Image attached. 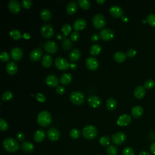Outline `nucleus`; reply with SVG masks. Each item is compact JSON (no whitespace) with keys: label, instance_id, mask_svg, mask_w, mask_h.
Masks as SVG:
<instances>
[{"label":"nucleus","instance_id":"obj_1","mask_svg":"<svg viewBox=\"0 0 155 155\" xmlns=\"http://www.w3.org/2000/svg\"><path fill=\"white\" fill-rule=\"evenodd\" d=\"M51 120L52 118L50 113L46 110L40 111L37 116V122L42 127H46L50 125Z\"/></svg>","mask_w":155,"mask_h":155},{"label":"nucleus","instance_id":"obj_2","mask_svg":"<svg viewBox=\"0 0 155 155\" xmlns=\"http://www.w3.org/2000/svg\"><path fill=\"white\" fill-rule=\"evenodd\" d=\"M2 145L4 148L9 153L15 152L19 148L18 142L12 137L5 138L2 142Z\"/></svg>","mask_w":155,"mask_h":155},{"label":"nucleus","instance_id":"obj_3","mask_svg":"<svg viewBox=\"0 0 155 155\" xmlns=\"http://www.w3.org/2000/svg\"><path fill=\"white\" fill-rule=\"evenodd\" d=\"M97 134V130L96 128L92 125H88L82 129L83 136L88 140L94 139Z\"/></svg>","mask_w":155,"mask_h":155},{"label":"nucleus","instance_id":"obj_4","mask_svg":"<svg viewBox=\"0 0 155 155\" xmlns=\"http://www.w3.org/2000/svg\"><path fill=\"white\" fill-rule=\"evenodd\" d=\"M69 98L70 101L75 105H81L85 101V96L80 91H72Z\"/></svg>","mask_w":155,"mask_h":155},{"label":"nucleus","instance_id":"obj_5","mask_svg":"<svg viewBox=\"0 0 155 155\" xmlns=\"http://www.w3.org/2000/svg\"><path fill=\"white\" fill-rule=\"evenodd\" d=\"M93 25L97 29L102 28L106 24V20L103 15L101 13H97L94 15L92 19Z\"/></svg>","mask_w":155,"mask_h":155},{"label":"nucleus","instance_id":"obj_6","mask_svg":"<svg viewBox=\"0 0 155 155\" xmlns=\"http://www.w3.org/2000/svg\"><path fill=\"white\" fill-rule=\"evenodd\" d=\"M41 33L45 38H50L54 34V29L50 24H44L41 28Z\"/></svg>","mask_w":155,"mask_h":155},{"label":"nucleus","instance_id":"obj_7","mask_svg":"<svg viewBox=\"0 0 155 155\" xmlns=\"http://www.w3.org/2000/svg\"><path fill=\"white\" fill-rule=\"evenodd\" d=\"M55 66L59 70H67L70 67V64L67 59L63 57H57L54 60Z\"/></svg>","mask_w":155,"mask_h":155},{"label":"nucleus","instance_id":"obj_8","mask_svg":"<svg viewBox=\"0 0 155 155\" xmlns=\"http://www.w3.org/2000/svg\"><path fill=\"white\" fill-rule=\"evenodd\" d=\"M111 140L113 143L115 145H121L126 140V135L124 133L119 131L111 136Z\"/></svg>","mask_w":155,"mask_h":155},{"label":"nucleus","instance_id":"obj_9","mask_svg":"<svg viewBox=\"0 0 155 155\" xmlns=\"http://www.w3.org/2000/svg\"><path fill=\"white\" fill-rule=\"evenodd\" d=\"M99 36L104 41H110L113 39L114 33L111 29L105 28L101 30Z\"/></svg>","mask_w":155,"mask_h":155},{"label":"nucleus","instance_id":"obj_10","mask_svg":"<svg viewBox=\"0 0 155 155\" xmlns=\"http://www.w3.org/2000/svg\"><path fill=\"white\" fill-rule=\"evenodd\" d=\"M86 67L90 70H96L99 66L97 59L93 56H89L85 61Z\"/></svg>","mask_w":155,"mask_h":155},{"label":"nucleus","instance_id":"obj_11","mask_svg":"<svg viewBox=\"0 0 155 155\" xmlns=\"http://www.w3.org/2000/svg\"><path fill=\"white\" fill-rule=\"evenodd\" d=\"M44 47L45 50L48 52V53H51V54H53L54 53L56 52V51L58 50V45L57 44L51 40H48L47 41H46L44 43Z\"/></svg>","mask_w":155,"mask_h":155},{"label":"nucleus","instance_id":"obj_12","mask_svg":"<svg viewBox=\"0 0 155 155\" xmlns=\"http://www.w3.org/2000/svg\"><path fill=\"white\" fill-rule=\"evenodd\" d=\"M60 131L55 127L50 128L47 131V135L51 141H56L60 137Z\"/></svg>","mask_w":155,"mask_h":155},{"label":"nucleus","instance_id":"obj_13","mask_svg":"<svg viewBox=\"0 0 155 155\" xmlns=\"http://www.w3.org/2000/svg\"><path fill=\"white\" fill-rule=\"evenodd\" d=\"M10 12L13 14L18 13L21 10V4L17 0H10L8 4Z\"/></svg>","mask_w":155,"mask_h":155},{"label":"nucleus","instance_id":"obj_14","mask_svg":"<svg viewBox=\"0 0 155 155\" xmlns=\"http://www.w3.org/2000/svg\"><path fill=\"white\" fill-rule=\"evenodd\" d=\"M88 104L93 108H97L101 104V98L96 95H90L87 99Z\"/></svg>","mask_w":155,"mask_h":155},{"label":"nucleus","instance_id":"obj_15","mask_svg":"<svg viewBox=\"0 0 155 155\" xmlns=\"http://www.w3.org/2000/svg\"><path fill=\"white\" fill-rule=\"evenodd\" d=\"M109 12H110V15L115 18H120V17L123 16L124 10L119 5H112L110 8Z\"/></svg>","mask_w":155,"mask_h":155},{"label":"nucleus","instance_id":"obj_16","mask_svg":"<svg viewBox=\"0 0 155 155\" xmlns=\"http://www.w3.org/2000/svg\"><path fill=\"white\" fill-rule=\"evenodd\" d=\"M87 21L85 19L80 18L76 19L73 24V27L75 30V31H78V30H83L84 28H85L87 26Z\"/></svg>","mask_w":155,"mask_h":155},{"label":"nucleus","instance_id":"obj_17","mask_svg":"<svg viewBox=\"0 0 155 155\" xmlns=\"http://www.w3.org/2000/svg\"><path fill=\"white\" fill-rule=\"evenodd\" d=\"M10 56L15 61L20 60L23 56V51L19 47H14L11 50Z\"/></svg>","mask_w":155,"mask_h":155},{"label":"nucleus","instance_id":"obj_18","mask_svg":"<svg viewBox=\"0 0 155 155\" xmlns=\"http://www.w3.org/2000/svg\"><path fill=\"white\" fill-rule=\"evenodd\" d=\"M42 53L43 52L41 48L38 47L35 48L33 50H32L30 53V55H29L30 59L32 61H37L41 58L42 55Z\"/></svg>","mask_w":155,"mask_h":155},{"label":"nucleus","instance_id":"obj_19","mask_svg":"<svg viewBox=\"0 0 155 155\" xmlns=\"http://www.w3.org/2000/svg\"><path fill=\"white\" fill-rule=\"evenodd\" d=\"M45 82L47 85L50 87H57L58 85L59 80L58 77L54 74H48L45 78Z\"/></svg>","mask_w":155,"mask_h":155},{"label":"nucleus","instance_id":"obj_20","mask_svg":"<svg viewBox=\"0 0 155 155\" xmlns=\"http://www.w3.org/2000/svg\"><path fill=\"white\" fill-rule=\"evenodd\" d=\"M131 120V118L130 115L127 114H124L120 116L117 120V124L119 126L128 125Z\"/></svg>","mask_w":155,"mask_h":155},{"label":"nucleus","instance_id":"obj_21","mask_svg":"<svg viewBox=\"0 0 155 155\" xmlns=\"http://www.w3.org/2000/svg\"><path fill=\"white\" fill-rule=\"evenodd\" d=\"M5 70L8 74L10 75H13L16 74L18 71V66L14 62L9 61L6 64Z\"/></svg>","mask_w":155,"mask_h":155},{"label":"nucleus","instance_id":"obj_22","mask_svg":"<svg viewBox=\"0 0 155 155\" xmlns=\"http://www.w3.org/2000/svg\"><path fill=\"white\" fill-rule=\"evenodd\" d=\"M134 96L137 99H142L145 94V88L142 85L137 86L133 91Z\"/></svg>","mask_w":155,"mask_h":155},{"label":"nucleus","instance_id":"obj_23","mask_svg":"<svg viewBox=\"0 0 155 155\" xmlns=\"http://www.w3.org/2000/svg\"><path fill=\"white\" fill-rule=\"evenodd\" d=\"M81 54V52L79 49L74 48L69 53L68 58L71 61L75 62L79 59Z\"/></svg>","mask_w":155,"mask_h":155},{"label":"nucleus","instance_id":"obj_24","mask_svg":"<svg viewBox=\"0 0 155 155\" xmlns=\"http://www.w3.org/2000/svg\"><path fill=\"white\" fill-rule=\"evenodd\" d=\"M131 113V115L134 118H137L142 116V115L143 113V109L141 106L136 105L132 108Z\"/></svg>","mask_w":155,"mask_h":155},{"label":"nucleus","instance_id":"obj_25","mask_svg":"<svg viewBox=\"0 0 155 155\" xmlns=\"http://www.w3.org/2000/svg\"><path fill=\"white\" fill-rule=\"evenodd\" d=\"M77 4L74 1H70L66 6V12L68 15H71L74 14L77 10Z\"/></svg>","mask_w":155,"mask_h":155},{"label":"nucleus","instance_id":"obj_26","mask_svg":"<svg viewBox=\"0 0 155 155\" xmlns=\"http://www.w3.org/2000/svg\"><path fill=\"white\" fill-rule=\"evenodd\" d=\"M45 137V134L44 131L42 130H38L33 135V139L36 142L39 143L44 140Z\"/></svg>","mask_w":155,"mask_h":155},{"label":"nucleus","instance_id":"obj_27","mask_svg":"<svg viewBox=\"0 0 155 155\" xmlns=\"http://www.w3.org/2000/svg\"><path fill=\"white\" fill-rule=\"evenodd\" d=\"M127 54H125L124 52L119 51H117L114 54L113 58L115 61L119 63H122L124 62L127 58Z\"/></svg>","mask_w":155,"mask_h":155},{"label":"nucleus","instance_id":"obj_28","mask_svg":"<svg viewBox=\"0 0 155 155\" xmlns=\"http://www.w3.org/2000/svg\"><path fill=\"white\" fill-rule=\"evenodd\" d=\"M22 150L26 153H30L34 150V145L30 142H23L21 144Z\"/></svg>","mask_w":155,"mask_h":155},{"label":"nucleus","instance_id":"obj_29","mask_svg":"<svg viewBox=\"0 0 155 155\" xmlns=\"http://www.w3.org/2000/svg\"><path fill=\"white\" fill-rule=\"evenodd\" d=\"M52 62H53L52 58H51V56L49 54L44 55V56L42 57V60H41L42 65L45 68L50 67L52 64Z\"/></svg>","mask_w":155,"mask_h":155},{"label":"nucleus","instance_id":"obj_30","mask_svg":"<svg viewBox=\"0 0 155 155\" xmlns=\"http://www.w3.org/2000/svg\"><path fill=\"white\" fill-rule=\"evenodd\" d=\"M71 80L72 75L69 73H65L60 77V82L64 85H68L71 82Z\"/></svg>","mask_w":155,"mask_h":155},{"label":"nucleus","instance_id":"obj_31","mask_svg":"<svg viewBox=\"0 0 155 155\" xmlns=\"http://www.w3.org/2000/svg\"><path fill=\"white\" fill-rule=\"evenodd\" d=\"M116 105H117V102L114 98L111 97L107 99L106 101V107L108 110L112 111L114 110L116 107Z\"/></svg>","mask_w":155,"mask_h":155},{"label":"nucleus","instance_id":"obj_32","mask_svg":"<svg viewBox=\"0 0 155 155\" xmlns=\"http://www.w3.org/2000/svg\"><path fill=\"white\" fill-rule=\"evenodd\" d=\"M40 16L42 20L47 21L50 19L51 17V13L49 9L44 8L41 10L40 13Z\"/></svg>","mask_w":155,"mask_h":155},{"label":"nucleus","instance_id":"obj_33","mask_svg":"<svg viewBox=\"0 0 155 155\" xmlns=\"http://www.w3.org/2000/svg\"><path fill=\"white\" fill-rule=\"evenodd\" d=\"M101 50H102L101 46L98 44H94L90 47V53L92 55H97L101 53Z\"/></svg>","mask_w":155,"mask_h":155},{"label":"nucleus","instance_id":"obj_34","mask_svg":"<svg viewBox=\"0 0 155 155\" xmlns=\"http://www.w3.org/2000/svg\"><path fill=\"white\" fill-rule=\"evenodd\" d=\"M9 35L10 37L15 40H18L22 37V34L21 33L20 31L17 29L11 30L9 32Z\"/></svg>","mask_w":155,"mask_h":155},{"label":"nucleus","instance_id":"obj_35","mask_svg":"<svg viewBox=\"0 0 155 155\" xmlns=\"http://www.w3.org/2000/svg\"><path fill=\"white\" fill-rule=\"evenodd\" d=\"M62 46L64 50H70L72 47L71 41L70 39L65 38V36L64 39L62 40Z\"/></svg>","mask_w":155,"mask_h":155},{"label":"nucleus","instance_id":"obj_36","mask_svg":"<svg viewBox=\"0 0 155 155\" xmlns=\"http://www.w3.org/2000/svg\"><path fill=\"white\" fill-rule=\"evenodd\" d=\"M78 4L81 8L85 10H87L91 7V3L88 0H79Z\"/></svg>","mask_w":155,"mask_h":155},{"label":"nucleus","instance_id":"obj_37","mask_svg":"<svg viewBox=\"0 0 155 155\" xmlns=\"http://www.w3.org/2000/svg\"><path fill=\"white\" fill-rule=\"evenodd\" d=\"M13 93L10 90H7L3 93V94H2L1 98L4 101H8L13 98Z\"/></svg>","mask_w":155,"mask_h":155},{"label":"nucleus","instance_id":"obj_38","mask_svg":"<svg viewBox=\"0 0 155 155\" xmlns=\"http://www.w3.org/2000/svg\"><path fill=\"white\" fill-rule=\"evenodd\" d=\"M107 153L108 155H116L117 154V148L113 145H110L108 146L106 150Z\"/></svg>","mask_w":155,"mask_h":155},{"label":"nucleus","instance_id":"obj_39","mask_svg":"<svg viewBox=\"0 0 155 155\" xmlns=\"http://www.w3.org/2000/svg\"><path fill=\"white\" fill-rule=\"evenodd\" d=\"M61 30H62V32L63 33V34L65 36H67L70 33V32L71 31V26L69 24H67V23L64 24L62 26Z\"/></svg>","mask_w":155,"mask_h":155},{"label":"nucleus","instance_id":"obj_40","mask_svg":"<svg viewBox=\"0 0 155 155\" xmlns=\"http://www.w3.org/2000/svg\"><path fill=\"white\" fill-rule=\"evenodd\" d=\"M146 21L152 27L155 28V15L150 13L146 18Z\"/></svg>","mask_w":155,"mask_h":155},{"label":"nucleus","instance_id":"obj_41","mask_svg":"<svg viewBox=\"0 0 155 155\" xmlns=\"http://www.w3.org/2000/svg\"><path fill=\"white\" fill-rule=\"evenodd\" d=\"M110 138L107 136H104L99 139V143L102 146H107L110 144Z\"/></svg>","mask_w":155,"mask_h":155},{"label":"nucleus","instance_id":"obj_42","mask_svg":"<svg viewBox=\"0 0 155 155\" xmlns=\"http://www.w3.org/2000/svg\"><path fill=\"white\" fill-rule=\"evenodd\" d=\"M154 85H155V82L154 80L151 79H148L146 80L145 82H144L143 87H145V88H147V89H151L154 87Z\"/></svg>","mask_w":155,"mask_h":155},{"label":"nucleus","instance_id":"obj_43","mask_svg":"<svg viewBox=\"0 0 155 155\" xmlns=\"http://www.w3.org/2000/svg\"><path fill=\"white\" fill-rule=\"evenodd\" d=\"M70 136L71 138L73 139H78V137H79L81 133L79 131V130L77 128H73L70 130Z\"/></svg>","mask_w":155,"mask_h":155},{"label":"nucleus","instance_id":"obj_44","mask_svg":"<svg viewBox=\"0 0 155 155\" xmlns=\"http://www.w3.org/2000/svg\"><path fill=\"white\" fill-rule=\"evenodd\" d=\"M8 127L7 121L3 118H0V130L1 131H5Z\"/></svg>","mask_w":155,"mask_h":155},{"label":"nucleus","instance_id":"obj_45","mask_svg":"<svg viewBox=\"0 0 155 155\" xmlns=\"http://www.w3.org/2000/svg\"><path fill=\"white\" fill-rule=\"evenodd\" d=\"M122 155H134V151L131 147H125L122 151Z\"/></svg>","mask_w":155,"mask_h":155},{"label":"nucleus","instance_id":"obj_46","mask_svg":"<svg viewBox=\"0 0 155 155\" xmlns=\"http://www.w3.org/2000/svg\"><path fill=\"white\" fill-rule=\"evenodd\" d=\"M10 58V55L9 54L5 51H3L1 53V56H0V59L2 62H7L9 60Z\"/></svg>","mask_w":155,"mask_h":155},{"label":"nucleus","instance_id":"obj_47","mask_svg":"<svg viewBox=\"0 0 155 155\" xmlns=\"http://www.w3.org/2000/svg\"><path fill=\"white\" fill-rule=\"evenodd\" d=\"M21 4L24 8H28L32 5L33 2L31 0H22L21 2Z\"/></svg>","mask_w":155,"mask_h":155},{"label":"nucleus","instance_id":"obj_48","mask_svg":"<svg viewBox=\"0 0 155 155\" xmlns=\"http://www.w3.org/2000/svg\"><path fill=\"white\" fill-rule=\"evenodd\" d=\"M35 97H36V99L40 102H44L46 101V98H45V96L41 93H38L36 94Z\"/></svg>","mask_w":155,"mask_h":155},{"label":"nucleus","instance_id":"obj_49","mask_svg":"<svg viewBox=\"0 0 155 155\" xmlns=\"http://www.w3.org/2000/svg\"><path fill=\"white\" fill-rule=\"evenodd\" d=\"M79 33L78 31H74L71 34V39L73 41H76L79 38Z\"/></svg>","mask_w":155,"mask_h":155},{"label":"nucleus","instance_id":"obj_50","mask_svg":"<svg viewBox=\"0 0 155 155\" xmlns=\"http://www.w3.org/2000/svg\"><path fill=\"white\" fill-rule=\"evenodd\" d=\"M136 54V50H134V48H129V49L127 50V55L128 57H130V58H133L134 56H135Z\"/></svg>","mask_w":155,"mask_h":155},{"label":"nucleus","instance_id":"obj_51","mask_svg":"<svg viewBox=\"0 0 155 155\" xmlns=\"http://www.w3.org/2000/svg\"><path fill=\"white\" fill-rule=\"evenodd\" d=\"M56 92L59 94H63L65 93V88L62 85H58L56 87Z\"/></svg>","mask_w":155,"mask_h":155},{"label":"nucleus","instance_id":"obj_52","mask_svg":"<svg viewBox=\"0 0 155 155\" xmlns=\"http://www.w3.org/2000/svg\"><path fill=\"white\" fill-rule=\"evenodd\" d=\"M16 137H17V139L19 141L22 142V141H24V140L25 139V136H24V134L22 132L19 131V132L17 133Z\"/></svg>","mask_w":155,"mask_h":155},{"label":"nucleus","instance_id":"obj_53","mask_svg":"<svg viewBox=\"0 0 155 155\" xmlns=\"http://www.w3.org/2000/svg\"><path fill=\"white\" fill-rule=\"evenodd\" d=\"M99 38V36L97 35V34H94L91 36V40L93 42H96L98 41Z\"/></svg>","mask_w":155,"mask_h":155},{"label":"nucleus","instance_id":"obj_54","mask_svg":"<svg viewBox=\"0 0 155 155\" xmlns=\"http://www.w3.org/2000/svg\"><path fill=\"white\" fill-rule=\"evenodd\" d=\"M150 149L151 152L153 154L155 155V142H153V143H151V145H150Z\"/></svg>","mask_w":155,"mask_h":155},{"label":"nucleus","instance_id":"obj_55","mask_svg":"<svg viewBox=\"0 0 155 155\" xmlns=\"http://www.w3.org/2000/svg\"><path fill=\"white\" fill-rule=\"evenodd\" d=\"M139 155H151V154L150 153H148V151H142L139 153Z\"/></svg>","mask_w":155,"mask_h":155},{"label":"nucleus","instance_id":"obj_56","mask_svg":"<svg viewBox=\"0 0 155 155\" xmlns=\"http://www.w3.org/2000/svg\"><path fill=\"white\" fill-rule=\"evenodd\" d=\"M70 67L72 70H75L77 68V65L74 64V63H70Z\"/></svg>","mask_w":155,"mask_h":155},{"label":"nucleus","instance_id":"obj_57","mask_svg":"<svg viewBox=\"0 0 155 155\" xmlns=\"http://www.w3.org/2000/svg\"><path fill=\"white\" fill-rule=\"evenodd\" d=\"M23 37H24L25 39H28L30 38V34H29L28 33H24L23 34Z\"/></svg>","mask_w":155,"mask_h":155},{"label":"nucleus","instance_id":"obj_58","mask_svg":"<svg viewBox=\"0 0 155 155\" xmlns=\"http://www.w3.org/2000/svg\"><path fill=\"white\" fill-rule=\"evenodd\" d=\"M62 38H63V36H62V35L61 33H58V34L56 35V38H57L58 39L61 40V39H62Z\"/></svg>","mask_w":155,"mask_h":155},{"label":"nucleus","instance_id":"obj_59","mask_svg":"<svg viewBox=\"0 0 155 155\" xmlns=\"http://www.w3.org/2000/svg\"><path fill=\"white\" fill-rule=\"evenodd\" d=\"M96 2H97L99 4H102L105 2V0H96Z\"/></svg>","mask_w":155,"mask_h":155},{"label":"nucleus","instance_id":"obj_60","mask_svg":"<svg viewBox=\"0 0 155 155\" xmlns=\"http://www.w3.org/2000/svg\"><path fill=\"white\" fill-rule=\"evenodd\" d=\"M122 20H123L124 21H127L128 19L127 17H125V16H123L122 17Z\"/></svg>","mask_w":155,"mask_h":155}]
</instances>
